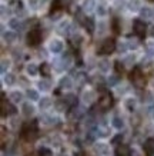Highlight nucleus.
I'll list each match as a JSON object with an SVG mask.
<instances>
[{"label":"nucleus","instance_id":"1","mask_svg":"<svg viewBox=\"0 0 154 156\" xmlns=\"http://www.w3.org/2000/svg\"><path fill=\"white\" fill-rule=\"evenodd\" d=\"M130 77H131L133 85H134L135 87H144L145 79H144V76H143V73H141L140 69H135V70H133V73H131Z\"/></svg>","mask_w":154,"mask_h":156},{"label":"nucleus","instance_id":"2","mask_svg":"<svg viewBox=\"0 0 154 156\" xmlns=\"http://www.w3.org/2000/svg\"><path fill=\"white\" fill-rule=\"evenodd\" d=\"M42 40V34H40V30L39 29H33L30 30L27 34V43L30 46H37Z\"/></svg>","mask_w":154,"mask_h":156},{"label":"nucleus","instance_id":"3","mask_svg":"<svg viewBox=\"0 0 154 156\" xmlns=\"http://www.w3.org/2000/svg\"><path fill=\"white\" fill-rule=\"evenodd\" d=\"M116 42L113 40V39H106L104 42H103L101 44V49H100V53H103V55H110V53H113L114 50H116Z\"/></svg>","mask_w":154,"mask_h":156},{"label":"nucleus","instance_id":"4","mask_svg":"<svg viewBox=\"0 0 154 156\" xmlns=\"http://www.w3.org/2000/svg\"><path fill=\"white\" fill-rule=\"evenodd\" d=\"M63 49H64V43L61 42L60 39H53V40L49 43V50H50L51 53H54V55L63 52Z\"/></svg>","mask_w":154,"mask_h":156},{"label":"nucleus","instance_id":"5","mask_svg":"<svg viewBox=\"0 0 154 156\" xmlns=\"http://www.w3.org/2000/svg\"><path fill=\"white\" fill-rule=\"evenodd\" d=\"M56 63H57L56 65L57 70H64V69H69L70 65H71V56L69 55V53H66L64 56L61 57V59H59Z\"/></svg>","mask_w":154,"mask_h":156},{"label":"nucleus","instance_id":"6","mask_svg":"<svg viewBox=\"0 0 154 156\" xmlns=\"http://www.w3.org/2000/svg\"><path fill=\"white\" fill-rule=\"evenodd\" d=\"M23 136H24V139H26V140H30V142H32V140H34V139H36V136H37V129H36V126H34V125H33V126H30V128H29V126H26V128H24V130H23Z\"/></svg>","mask_w":154,"mask_h":156},{"label":"nucleus","instance_id":"7","mask_svg":"<svg viewBox=\"0 0 154 156\" xmlns=\"http://www.w3.org/2000/svg\"><path fill=\"white\" fill-rule=\"evenodd\" d=\"M14 113H16V109H14L13 105H10L5 99L2 100V115H3V118L10 116V115H14Z\"/></svg>","mask_w":154,"mask_h":156},{"label":"nucleus","instance_id":"8","mask_svg":"<svg viewBox=\"0 0 154 156\" xmlns=\"http://www.w3.org/2000/svg\"><path fill=\"white\" fill-rule=\"evenodd\" d=\"M81 100L84 105H91L96 100V92L94 90H84L83 95H81Z\"/></svg>","mask_w":154,"mask_h":156},{"label":"nucleus","instance_id":"9","mask_svg":"<svg viewBox=\"0 0 154 156\" xmlns=\"http://www.w3.org/2000/svg\"><path fill=\"white\" fill-rule=\"evenodd\" d=\"M113 105V98L108 93H104V95L98 99V106L101 109H110V106Z\"/></svg>","mask_w":154,"mask_h":156},{"label":"nucleus","instance_id":"10","mask_svg":"<svg viewBox=\"0 0 154 156\" xmlns=\"http://www.w3.org/2000/svg\"><path fill=\"white\" fill-rule=\"evenodd\" d=\"M94 152H96L98 156H107L108 153H110V147H108L106 143H96V145H94Z\"/></svg>","mask_w":154,"mask_h":156},{"label":"nucleus","instance_id":"11","mask_svg":"<svg viewBox=\"0 0 154 156\" xmlns=\"http://www.w3.org/2000/svg\"><path fill=\"white\" fill-rule=\"evenodd\" d=\"M59 86H60L61 90H70L71 87H73V80H71V77H69V76L61 77L60 82H59Z\"/></svg>","mask_w":154,"mask_h":156},{"label":"nucleus","instance_id":"12","mask_svg":"<svg viewBox=\"0 0 154 156\" xmlns=\"http://www.w3.org/2000/svg\"><path fill=\"white\" fill-rule=\"evenodd\" d=\"M40 120H42V123L47 125V126H53V125H57L59 118H56V116H51V115H44V116H42V118H40Z\"/></svg>","mask_w":154,"mask_h":156},{"label":"nucleus","instance_id":"13","mask_svg":"<svg viewBox=\"0 0 154 156\" xmlns=\"http://www.w3.org/2000/svg\"><path fill=\"white\" fill-rule=\"evenodd\" d=\"M22 112H23V115L26 118H30V116L34 115V106H33L30 102H26V103H23V106H22Z\"/></svg>","mask_w":154,"mask_h":156},{"label":"nucleus","instance_id":"14","mask_svg":"<svg viewBox=\"0 0 154 156\" xmlns=\"http://www.w3.org/2000/svg\"><path fill=\"white\" fill-rule=\"evenodd\" d=\"M133 29H134V32L139 36H143L145 33V24L144 22H141V20H135L134 24H133Z\"/></svg>","mask_w":154,"mask_h":156},{"label":"nucleus","instance_id":"15","mask_svg":"<svg viewBox=\"0 0 154 156\" xmlns=\"http://www.w3.org/2000/svg\"><path fill=\"white\" fill-rule=\"evenodd\" d=\"M96 135L98 137H107L110 135V130L106 125H98V126H96Z\"/></svg>","mask_w":154,"mask_h":156},{"label":"nucleus","instance_id":"16","mask_svg":"<svg viewBox=\"0 0 154 156\" xmlns=\"http://www.w3.org/2000/svg\"><path fill=\"white\" fill-rule=\"evenodd\" d=\"M144 152L147 156L154 155V139H147L144 142Z\"/></svg>","mask_w":154,"mask_h":156},{"label":"nucleus","instance_id":"17","mask_svg":"<svg viewBox=\"0 0 154 156\" xmlns=\"http://www.w3.org/2000/svg\"><path fill=\"white\" fill-rule=\"evenodd\" d=\"M83 12L84 13H90L96 9V2L94 0H83Z\"/></svg>","mask_w":154,"mask_h":156},{"label":"nucleus","instance_id":"18","mask_svg":"<svg viewBox=\"0 0 154 156\" xmlns=\"http://www.w3.org/2000/svg\"><path fill=\"white\" fill-rule=\"evenodd\" d=\"M127 7L130 12H139L141 9V0H128Z\"/></svg>","mask_w":154,"mask_h":156},{"label":"nucleus","instance_id":"19","mask_svg":"<svg viewBox=\"0 0 154 156\" xmlns=\"http://www.w3.org/2000/svg\"><path fill=\"white\" fill-rule=\"evenodd\" d=\"M124 105H126V109L128 112H134L135 108H137V100L134 98H128V99H126Z\"/></svg>","mask_w":154,"mask_h":156},{"label":"nucleus","instance_id":"20","mask_svg":"<svg viewBox=\"0 0 154 156\" xmlns=\"http://www.w3.org/2000/svg\"><path fill=\"white\" fill-rule=\"evenodd\" d=\"M97 66L103 73H107V72L110 70V62H108L107 59H101V60H98Z\"/></svg>","mask_w":154,"mask_h":156},{"label":"nucleus","instance_id":"21","mask_svg":"<svg viewBox=\"0 0 154 156\" xmlns=\"http://www.w3.org/2000/svg\"><path fill=\"white\" fill-rule=\"evenodd\" d=\"M3 40L7 43H13L17 40V34L14 32H3Z\"/></svg>","mask_w":154,"mask_h":156},{"label":"nucleus","instance_id":"22","mask_svg":"<svg viewBox=\"0 0 154 156\" xmlns=\"http://www.w3.org/2000/svg\"><path fill=\"white\" fill-rule=\"evenodd\" d=\"M10 99H12V102H14V103H20V102L23 100V93L19 92V90H13V92L10 93Z\"/></svg>","mask_w":154,"mask_h":156},{"label":"nucleus","instance_id":"23","mask_svg":"<svg viewBox=\"0 0 154 156\" xmlns=\"http://www.w3.org/2000/svg\"><path fill=\"white\" fill-rule=\"evenodd\" d=\"M26 72H27V75L29 76H37L39 73V67L34 65V63H29L27 66H26Z\"/></svg>","mask_w":154,"mask_h":156},{"label":"nucleus","instance_id":"24","mask_svg":"<svg viewBox=\"0 0 154 156\" xmlns=\"http://www.w3.org/2000/svg\"><path fill=\"white\" fill-rule=\"evenodd\" d=\"M111 125L114 126L116 129H123L124 128V120H123V118H120V116H114L113 118V120H111Z\"/></svg>","mask_w":154,"mask_h":156},{"label":"nucleus","instance_id":"25","mask_svg":"<svg viewBox=\"0 0 154 156\" xmlns=\"http://www.w3.org/2000/svg\"><path fill=\"white\" fill-rule=\"evenodd\" d=\"M37 86H39V89L42 90V92H49L50 87H51V83L47 80V79H43V80H40L37 83Z\"/></svg>","mask_w":154,"mask_h":156},{"label":"nucleus","instance_id":"26","mask_svg":"<svg viewBox=\"0 0 154 156\" xmlns=\"http://www.w3.org/2000/svg\"><path fill=\"white\" fill-rule=\"evenodd\" d=\"M140 16L143 19H151V17H153V10L150 9V7H141Z\"/></svg>","mask_w":154,"mask_h":156},{"label":"nucleus","instance_id":"27","mask_svg":"<svg viewBox=\"0 0 154 156\" xmlns=\"http://www.w3.org/2000/svg\"><path fill=\"white\" fill-rule=\"evenodd\" d=\"M9 27L13 29V30H20V29L23 27V24L20 22L19 19H10L9 20Z\"/></svg>","mask_w":154,"mask_h":156},{"label":"nucleus","instance_id":"28","mask_svg":"<svg viewBox=\"0 0 154 156\" xmlns=\"http://www.w3.org/2000/svg\"><path fill=\"white\" fill-rule=\"evenodd\" d=\"M51 99L50 98H42V100L39 102V106H40V109H43V110H46V109H49L51 106Z\"/></svg>","mask_w":154,"mask_h":156},{"label":"nucleus","instance_id":"29","mask_svg":"<svg viewBox=\"0 0 154 156\" xmlns=\"http://www.w3.org/2000/svg\"><path fill=\"white\" fill-rule=\"evenodd\" d=\"M3 82H5L7 86L13 85L14 82H16V76H14L13 73H5V76H3Z\"/></svg>","mask_w":154,"mask_h":156},{"label":"nucleus","instance_id":"30","mask_svg":"<svg viewBox=\"0 0 154 156\" xmlns=\"http://www.w3.org/2000/svg\"><path fill=\"white\" fill-rule=\"evenodd\" d=\"M69 29H71V24L69 20H64V22H61V23L59 24V32H60V33H67Z\"/></svg>","mask_w":154,"mask_h":156},{"label":"nucleus","instance_id":"31","mask_svg":"<svg viewBox=\"0 0 154 156\" xmlns=\"http://www.w3.org/2000/svg\"><path fill=\"white\" fill-rule=\"evenodd\" d=\"M26 96H27L30 100H33V102L39 100V93H37V90H34V89H29L27 92H26Z\"/></svg>","mask_w":154,"mask_h":156},{"label":"nucleus","instance_id":"32","mask_svg":"<svg viewBox=\"0 0 154 156\" xmlns=\"http://www.w3.org/2000/svg\"><path fill=\"white\" fill-rule=\"evenodd\" d=\"M118 82H120V77H118L117 75H111L107 79V85L108 86H117L118 85Z\"/></svg>","mask_w":154,"mask_h":156},{"label":"nucleus","instance_id":"33","mask_svg":"<svg viewBox=\"0 0 154 156\" xmlns=\"http://www.w3.org/2000/svg\"><path fill=\"white\" fill-rule=\"evenodd\" d=\"M96 13H97V16H100V17H104V16L107 14V9H106V6L98 5L97 7H96Z\"/></svg>","mask_w":154,"mask_h":156},{"label":"nucleus","instance_id":"34","mask_svg":"<svg viewBox=\"0 0 154 156\" xmlns=\"http://www.w3.org/2000/svg\"><path fill=\"white\" fill-rule=\"evenodd\" d=\"M9 67H10V60L3 59V60H2V65H0V70H2V73H3V75H5V73H7Z\"/></svg>","mask_w":154,"mask_h":156},{"label":"nucleus","instance_id":"35","mask_svg":"<svg viewBox=\"0 0 154 156\" xmlns=\"http://www.w3.org/2000/svg\"><path fill=\"white\" fill-rule=\"evenodd\" d=\"M124 65L126 66H133L134 65V62H135V55H128V56L124 57Z\"/></svg>","mask_w":154,"mask_h":156},{"label":"nucleus","instance_id":"36","mask_svg":"<svg viewBox=\"0 0 154 156\" xmlns=\"http://www.w3.org/2000/svg\"><path fill=\"white\" fill-rule=\"evenodd\" d=\"M86 80H87V76L84 75V73H81V72L76 73V82H77L79 85H83Z\"/></svg>","mask_w":154,"mask_h":156},{"label":"nucleus","instance_id":"37","mask_svg":"<svg viewBox=\"0 0 154 156\" xmlns=\"http://www.w3.org/2000/svg\"><path fill=\"white\" fill-rule=\"evenodd\" d=\"M83 115H84L83 108H74V109H73V113H71V116H73V118H76V119H80Z\"/></svg>","mask_w":154,"mask_h":156},{"label":"nucleus","instance_id":"38","mask_svg":"<svg viewBox=\"0 0 154 156\" xmlns=\"http://www.w3.org/2000/svg\"><path fill=\"white\" fill-rule=\"evenodd\" d=\"M81 40H83V39H81V36H80V34H73V36H71V43L74 44L76 48H79V46H80Z\"/></svg>","mask_w":154,"mask_h":156},{"label":"nucleus","instance_id":"39","mask_svg":"<svg viewBox=\"0 0 154 156\" xmlns=\"http://www.w3.org/2000/svg\"><path fill=\"white\" fill-rule=\"evenodd\" d=\"M69 106V103L66 102V100H59L56 103V108H57V110H60V112H63V110H66V108Z\"/></svg>","mask_w":154,"mask_h":156},{"label":"nucleus","instance_id":"40","mask_svg":"<svg viewBox=\"0 0 154 156\" xmlns=\"http://www.w3.org/2000/svg\"><path fill=\"white\" fill-rule=\"evenodd\" d=\"M40 5H42V0H29V6H30V9H33V10L39 9Z\"/></svg>","mask_w":154,"mask_h":156},{"label":"nucleus","instance_id":"41","mask_svg":"<svg viewBox=\"0 0 154 156\" xmlns=\"http://www.w3.org/2000/svg\"><path fill=\"white\" fill-rule=\"evenodd\" d=\"M40 70H42V73L44 76H49L50 75V65H49V63H43L42 67H40Z\"/></svg>","mask_w":154,"mask_h":156},{"label":"nucleus","instance_id":"42","mask_svg":"<svg viewBox=\"0 0 154 156\" xmlns=\"http://www.w3.org/2000/svg\"><path fill=\"white\" fill-rule=\"evenodd\" d=\"M39 156H53L50 149H47V147H42L40 151H39Z\"/></svg>","mask_w":154,"mask_h":156},{"label":"nucleus","instance_id":"43","mask_svg":"<svg viewBox=\"0 0 154 156\" xmlns=\"http://www.w3.org/2000/svg\"><path fill=\"white\" fill-rule=\"evenodd\" d=\"M117 49L120 50V52H126L127 49H128V43L127 42H120L117 44Z\"/></svg>","mask_w":154,"mask_h":156},{"label":"nucleus","instance_id":"44","mask_svg":"<svg viewBox=\"0 0 154 156\" xmlns=\"http://www.w3.org/2000/svg\"><path fill=\"white\" fill-rule=\"evenodd\" d=\"M147 55L149 56H154V42L147 43Z\"/></svg>","mask_w":154,"mask_h":156},{"label":"nucleus","instance_id":"45","mask_svg":"<svg viewBox=\"0 0 154 156\" xmlns=\"http://www.w3.org/2000/svg\"><path fill=\"white\" fill-rule=\"evenodd\" d=\"M121 140H123V135L118 133V135H116V136L111 139V143L113 145H118V143H121Z\"/></svg>","mask_w":154,"mask_h":156},{"label":"nucleus","instance_id":"46","mask_svg":"<svg viewBox=\"0 0 154 156\" xmlns=\"http://www.w3.org/2000/svg\"><path fill=\"white\" fill-rule=\"evenodd\" d=\"M147 115H149L151 119H154V103H150L147 106Z\"/></svg>","mask_w":154,"mask_h":156},{"label":"nucleus","instance_id":"47","mask_svg":"<svg viewBox=\"0 0 154 156\" xmlns=\"http://www.w3.org/2000/svg\"><path fill=\"white\" fill-rule=\"evenodd\" d=\"M128 49H137L139 48V42L135 40V39H131V40H128Z\"/></svg>","mask_w":154,"mask_h":156},{"label":"nucleus","instance_id":"48","mask_svg":"<svg viewBox=\"0 0 154 156\" xmlns=\"http://www.w3.org/2000/svg\"><path fill=\"white\" fill-rule=\"evenodd\" d=\"M84 24H86V27H89L90 32H93L94 26H93V22H91V19H86V20H84Z\"/></svg>","mask_w":154,"mask_h":156},{"label":"nucleus","instance_id":"49","mask_svg":"<svg viewBox=\"0 0 154 156\" xmlns=\"http://www.w3.org/2000/svg\"><path fill=\"white\" fill-rule=\"evenodd\" d=\"M64 100H66V102H67V103H69V106H70V105H74V102H76V100H74V96H73V95L66 96V98H64Z\"/></svg>","mask_w":154,"mask_h":156},{"label":"nucleus","instance_id":"50","mask_svg":"<svg viewBox=\"0 0 154 156\" xmlns=\"http://www.w3.org/2000/svg\"><path fill=\"white\" fill-rule=\"evenodd\" d=\"M149 34L151 36V37H154V24H151L149 29Z\"/></svg>","mask_w":154,"mask_h":156},{"label":"nucleus","instance_id":"51","mask_svg":"<svg viewBox=\"0 0 154 156\" xmlns=\"http://www.w3.org/2000/svg\"><path fill=\"white\" fill-rule=\"evenodd\" d=\"M130 156H140V153H139V151H135V149H131Z\"/></svg>","mask_w":154,"mask_h":156},{"label":"nucleus","instance_id":"52","mask_svg":"<svg viewBox=\"0 0 154 156\" xmlns=\"http://www.w3.org/2000/svg\"><path fill=\"white\" fill-rule=\"evenodd\" d=\"M116 67L118 72H123V66H120V62H116Z\"/></svg>","mask_w":154,"mask_h":156},{"label":"nucleus","instance_id":"53","mask_svg":"<svg viewBox=\"0 0 154 156\" xmlns=\"http://www.w3.org/2000/svg\"><path fill=\"white\" fill-rule=\"evenodd\" d=\"M76 155H77V156H81V153H80V152H79V153H76Z\"/></svg>","mask_w":154,"mask_h":156},{"label":"nucleus","instance_id":"54","mask_svg":"<svg viewBox=\"0 0 154 156\" xmlns=\"http://www.w3.org/2000/svg\"><path fill=\"white\" fill-rule=\"evenodd\" d=\"M117 156H124V155H120V153H117Z\"/></svg>","mask_w":154,"mask_h":156}]
</instances>
